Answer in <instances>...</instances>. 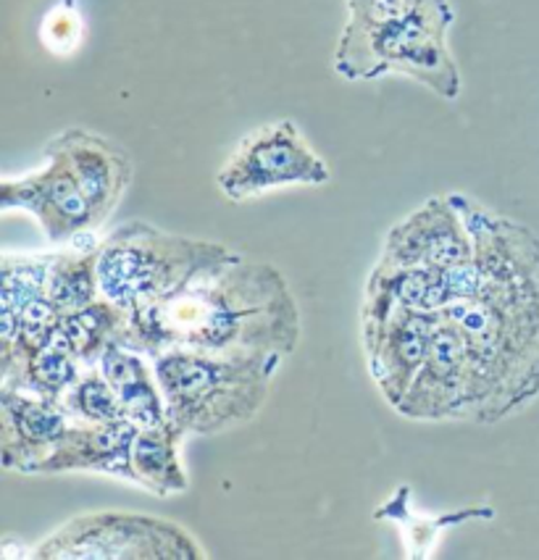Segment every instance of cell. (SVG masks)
Segmentation results:
<instances>
[{
  "label": "cell",
  "instance_id": "9",
  "mask_svg": "<svg viewBox=\"0 0 539 560\" xmlns=\"http://www.w3.org/2000/svg\"><path fill=\"white\" fill-rule=\"evenodd\" d=\"M473 258V237L450 195H434L387 232L376 266L453 269Z\"/></svg>",
  "mask_w": 539,
  "mask_h": 560
},
{
  "label": "cell",
  "instance_id": "18",
  "mask_svg": "<svg viewBox=\"0 0 539 560\" xmlns=\"http://www.w3.org/2000/svg\"><path fill=\"white\" fill-rule=\"evenodd\" d=\"M101 234L77 240V243L56 247L50 256L48 290L45 298L56 305L61 314L84 308L103 298L101 279H97V253H101Z\"/></svg>",
  "mask_w": 539,
  "mask_h": 560
},
{
  "label": "cell",
  "instance_id": "8",
  "mask_svg": "<svg viewBox=\"0 0 539 560\" xmlns=\"http://www.w3.org/2000/svg\"><path fill=\"white\" fill-rule=\"evenodd\" d=\"M0 211L30 213L56 247L103 232L74 168L54 140L45 145L40 166L19 177H3Z\"/></svg>",
  "mask_w": 539,
  "mask_h": 560
},
{
  "label": "cell",
  "instance_id": "1",
  "mask_svg": "<svg viewBox=\"0 0 539 560\" xmlns=\"http://www.w3.org/2000/svg\"><path fill=\"white\" fill-rule=\"evenodd\" d=\"M473 237L479 290L440 311L469 374L471 424H497L539 397V237L453 192Z\"/></svg>",
  "mask_w": 539,
  "mask_h": 560
},
{
  "label": "cell",
  "instance_id": "5",
  "mask_svg": "<svg viewBox=\"0 0 539 560\" xmlns=\"http://www.w3.org/2000/svg\"><path fill=\"white\" fill-rule=\"evenodd\" d=\"M237 247L127 221L101 237L97 279L103 298L132 311L155 303L237 258Z\"/></svg>",
  "mask_w": 539,
  "mask_h": 560
},
{
  "label": "cell",
  "instance_id": "21",
  "mask_svg": "<svg viewBox=\"0 0 539 560\" xmlns=\"http://www.w3.org/2000/svg\"><path fill=\"white\" fill-rule=\"evenodd\" d=\"M61 406L71 421H87V424H106V421L127 419L112 382L106 380L101 366H84L80 380L63 393Z\"/></svg>",
  "mask_w": 539,
  "mask_h": 560
},
{
  "label": "cell",
  "instance_id": "14",
  "mask_svg": "<svg viewBox=\"0 0 539 560\" xmlns=\"http://www.w3.org/2000/svg\"><path fill=\"white\" fill-rule=\"evenodd\" d=\"M97 366L103 369L106 380L112 382L116 397H119L125 416L140 429L168 424V408L164 389L155 376L151 355L142 350L129 348L127 342H114L106 350Z\"/></svg>",
  "mask_w": 539,
  "mask_h": 560
},
{
  "label": "cell",
  "instance_id": "16",
  "mask_svg": "<svg viewBox=\"0 0 539 560\" xmlns=\"http://www.w3.org/2000/svg\"><path fill=\"white\" fill-rule=\"evenodd\" d=\"M185 440L187 434L174 421L138 429L132 445V466L140 490H148L155 498H172V494L190 490V477L179 455Z\"/></svg>",
  "mask_w": 539,
  "mask_h": 560
},
{
  "label": "cell",
  "instance_id": "7",
  "mask_svg": "<svg viewBox=\"0 0 539 560\" xmlns=\"http://www.w3.org/2000/svg\"><path fill=\"white\" fill-rule=\"evenodd\" d=\"M329 182L332 168L290 119L263 124L245 135L216 172V187L232 203H245L288 187H321Z\"/></svg>",
  "mask_w": 539,
  "mask_h": 560
},
{
  "label": "cell",
  "instance_id": "15",
  "mask_svg": "<svg viewBox=\"0 0 539 560\" xmlns=\"http://www.w3.org/2000/svg\"><path fill=\"white\" fill-rule=\"evenodd\" d=\"M376 521H389L400 529L406 556L411 560H426L434 556L440 539L447 529L469 524V521H492L495 508L492 505H469L464 511L450 513H424L413 503V490L400 485L389 498L374 511Z\"/></svg>",
  "mask_w": 539,
  "mask_h": 560
},
{
  "label": "cell",
  "instance_id": "22",
  "mask_svg": "<svg viewBox=\"0 0 539 560\" xmlns=\"http://www.w3.org/2000/svg\"><path fill=\"white\" fill-rule=\"evenodd\" d=\"M40 43L50 56L71 58L80 54L87 37V22H84L80 0H58L48 9L40 22Z\"/></svg>",
  "mask_w": 539,
  "mask_h": 560
},
{
  "label": "cell",
  "instance_id": "3",
  "mask_svg": "<svg viewBox=\"0 0 539 560\" xmlns=\"http://www.w3.org/2000/svg\"><path fill=\"white\" fill-rule=\"evenodd\" d=\"M348 19L335 48V71L348 82L400 74L443 101H456L464 74L453 56L450 0H345Z\"/></svg>",
  "mask_w": 539,
  "mask_h": 560
},
{
  "label": "cell",
  "instance_id": "12",
  "mask_svg": "<svg viewBox=\"0 0 539 560\" xmlns=\"http://www.w3.org/2000/svg\"><path fill=\"white\" fill-rule=\"evenodd\" d=\"M138 424L129 419L87 424L71 421L54 453L43 460L35 477H58V474H97V477L119 479L138 487L132 466V445L138 438Z\"/></svg>",
  "mask_w": 539,
  "mask_h": 560
},
{
  "label": "cell",
  "instance_id": "10",
  "mask_svg": "<svg viewBox=\"0 0 539 560\" xmlns=\"http://www.w3.org/2000/svg\"><path fill=\"white\" fill-rule=\"evenodd\" d=\"M440 314L398 305L376 322L361 324V340L366 350L368 374L389 408H398L419 369L424 366Z\"/></svg>",
  "mask_w": 539,
  "mask_h": 560
},
{
  "label": "cell",
  "instance_id": "23",
  "mask_svg": "<svg viewBox=\"0 0 539 560\" xmlns=\"http://www.w3.org/2000/svg\"><path fill=\"white\" fill-rule=\"evenodd\" d=\"M0 558L3 560H30L32 547H24L19 542V537H3L0 542Z\"/></svg>",
  "mask_w": 539,
  "mask_h": 560
},
{
  "label": "cell",
  "instance_id": "2",
  "mask_svg": "<svg viewBox=\"0 0 539 560\" xmlns=\"http://www.w3.org/2000/svg\"><path fill=\"white\" fill-rule=\"evenodd\" d=\"M301 305L269 260L239 253L161 301L129 311L121 342L153 355L168 348L290 358L301 345Z\"/></svg>",
  "mask_w": 539,
  "mask_h": 560
},
{
  "label": "cell",
  "instance_id": "13",
  "mask_svg": "<svg viewBox=\"0 0 539 560\" xmlns=\"http://www.w3.org/2000/svg\"><path fill=\"white\" fill-rule=\"evenodd\" d=\"M80 179L97 226H106L119 208L132 182V159L108 137L82 127H69L54 137Z\"/></svg>",
  "mask_w": 539,
  "mask_h": 560
},
{
  "label": "cell",
  "instance_id": "20",
  "mask_svg": "<svg viewBox=\"0 0 539 560\" xmlns=\"http://www.w3.org/2000/svg\"><path fill=\"white\" fill-rule=\"evenodd\" d=\"M50 253H11L0 256V318L22 314L48 290Z\"/></svg>",
  "mask_w": 539,
  "mask_h": 560
},
{
  "label": "cell",
  "instance_id": "11",
  "mask_svg": "<svg viewBox=\"0 0 539 560\" xmlns=\"http://www.w3.org/2000/svg\"><path fill=\"white\" fill-rule=\"evenodd\" d=\"M71 424L58 400L0 384V466L35 477Z\"/></svg>",
  "mask_w": 539,
  "mask_h": 560
},
{
  "label": "cell",
  "instance_id": "6",
  "mask_svg": "<svg viewBox=\"0 0 539 560\" xmlns=\"http://www.w3.org/2000/svg\"><path fill=\"white\" fill-rule=\"evenodd\" d=\"M190 529L151 513L87 511L32 545L30 560H203Z\"/></svg>",
  "mask_w": 539,
  "mask_h": 560
},
{
  "label": "cell",
  "instance_id": "19",
  "mask_svg": "<svg viewBox=\"0 0 539 560\" xmlns=\"http://www.w3.org/2000/svg\"><path fill=\"white\" fill-rule=\"evenodd\" d=\"M129 324V311L97 298L84 308L69 311L61 316V340L82 361V366H97L103 353L125 337Z\"/></svg>",
  "mask_w": 539,
  "mask_h": 560
},
{
  "label": "cell",
  "instance_id": "17",
  "mask_svg": "<svg viewBox=\"0 0 539 560\" xmlns=\"http://www.w3.org/2000/svg\"><path fill=\"white\" fill-rule=\"evenodd\" d=\"M82 369L80 358L71 353L58 335L56 342L45 345V348L0 355V384L61 402L63 393L80 380Z\"/></svg>",
  "mask_w": 539,
  "mask_h": 560
},
{
  "label": "cell",
  "instance_id": "4",
  "mask_svg": "<svg viewBox=\"0 0 539 560\" xmlns=\"http://www.w3.org/2000/svg\"><path fill=\"white\" fill-rule=\"evenodd\" d=\"M151 361L168 419L187 438H216L261 413L284 358L168 348Z\"/></svg>",
  "mask_w": 539,
  "mask_h": 560
}]
</instances>
